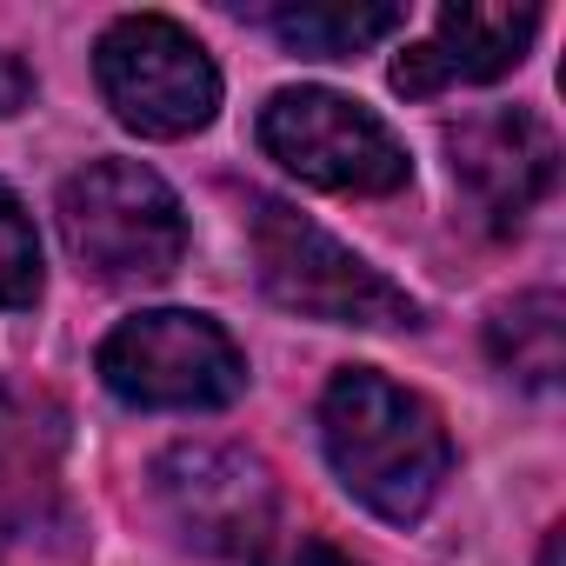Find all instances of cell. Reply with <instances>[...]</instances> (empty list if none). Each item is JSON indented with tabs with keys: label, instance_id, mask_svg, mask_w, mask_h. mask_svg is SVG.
Wrapping results in <instances>:
<instances>
[{
	"label": "cell",
	"instance_id": "obj_1",
	"mask_svg": "<svg viewBox=\"0 0 566 566\" xmlns=\"http://www.w3.org/2000/svg\"><path fill=\"white\" fill-rule=\"evenodd\" d=\"M321 447H327L340 486L394 526L427 520V506L440 500V486L453 473V440H447L440 413L374 367H340L327 380Z\"/></svg>",
	"mask_w": 566,
	"mask_h": 566
},
{
	"label": "cell",
	"instance_id": "obj_2",
	"mask_svg": "<svg viewBox=\"0 0 566 566\" xmlns=\"http://www.w3.org/2000/svg\"><path fill=\"white\" fill-rule=\"evenodd\" d=\"M247 233H253V266L266 301H280L287 314L327 321V327H420L413 294L394 287L374 260H360L301 207L260 193L247 213Z\"/></svg>",
	"mask_w": 566,
	"mask_h": 566
},
{
	"label": "cell",
	"instance_id": "obj_3",
	"mask_svg": "<svg viewBox=\"0 0 566 566\" xmlns=\"http://www.w3.org/2000/svg\"><path fill=\"white\" fill-rule=\"evenodd\" d=\"M61 240L67 253L114 287L134 280H167L187 253V213L180 193L140 167V160H87L81 174L61 180Z\"/></svg>",
	"mask_w": 566,
	"mask_h": 566
},
{
	"label": "cell",
	"instance_id": "obj_4",
	"mask_svg": "<svg viewBox=\"0 0 566 566\" xmlns=\"http://www.w3.org/2000/svg\"><path fill=\"white\" fill-rule=\"evenodd\" d=\"M101 380L140 413H213L247 394V354L193 307H147L101 340Z\"/></svg>",
	"mask_w": 566,
	"mask_h": 566
},
{
	"label": "cell",
	"instance_id": "obj_5",
	"mask_svg": "<svg viewBox=\"0 0 566 566\" xmlns=\"http://www.w3.org/2000/svg\"><path fill=\"white\" fill-rule=\"evenodd\" d=\"M94 81L114 120L140 140H187L220 114L213 54L167 14H120L94 48Z\"/></svg>",
	"mask_w": 566,
	"mask_h": 566
},
{
	"label": "cell",
	"instance_id": "obj_6",
	"mask_svg": "<svg viewBox=\"0 0 566 566\" xmlns=\"http://www.w3.org/2000/svg\"><path fill=\"white\" fill-rule=\"evenodd\" d=\"M260 147H266V160H280L294 180H307L321 193L374 200V193H400L413 180L400 134L374 107H360L334 87H280L260 107Z\"/></svg>",
	"mask_w": 566,
	"mask_h": 566
},
{
	"label": "cell",
	"instance_id": "obj_7",
	"mask_svg": "<svg viewBox=\"0 0 566 566\" xmlns=\"http://www.w3.org/2000/svg\"><path fill=\"white\" fill-rule=\"evenodd\" d=\"M154 493L167 520L180 526L187 546L220 553V559H260V546L280 533V486L260 453L220 447V440H187L167 447L154 467Z\"/></svg>",
	"mask_w": 566,
	"mask_h": 566
},
{
	"label": "cell",
	"instance_id": "obj_8",
	"mask_svg": "<svg viewBox=\"0 0 566 566\" xmlns=\"http://www.w3.org/2000/svg\"><path fill=\"white\" fill-rule=\"evenodd\" d=\"M447 154H453V180L467 187L473 213L493 233H513L553 193V174H559V140L526 107L467 114L460 127H447Z\"/></svg>",
	"mask_w": 566,
	"mask_h": 566
},
{
	"label": "cell",
	"instance_id": "obj_9",
	"mask_svg": "<svg viewBox=\"0 0 566 566\" xmlns=\"http://www.w3.org/2000/svg\"><path fill=\"white\" fill-rule=\"evenodd\" d=\"M539 34V8H506V0H453L440 8L433 34L413 41L394 61V94L407 101H433L453 87H486L500 74H513L526 61Z\"/></svg>",
	"mask_w": 566,
	"mask_h": 566
},
{
	"label": "cell",
	"instance_id": "obj_10",
	"mask_svg": "<svg viewBox=\"0 0 566 566\" xmlns=\"http://www.w3.org/2000/svg\"><path fill=\"white\" fill-rule=\"evenodd\" d=\"M486 354H493V367H500L506 380L546 394V387L559 380V367H566V301H559L553 287L520 294L513 307H500V314L486 321Z\"/></svg>",
	"mask_w": 566,
	"mask_h": 566
},
{
	"label": "cell",
	"instance_id": "obj_11",
	"mask_svg": "<svg viewBox=\"0 0 566 566\" xmlns=\"http://www.w3.org/2000/svg\"><path fill=\"white\" fill-rule=\"evenodd\" d=\"M260 21L273 28L280 48H294L307 61H354V54H367L407 28L400 8H360V0L354 8L347 0H301V8H266Z\"/></svg>",
	"mask_w": 566,
	"mask_h": 566
},
{
	"label": "cell",
	"instance_id": "obj_12",
	"mask_svg": "<svg viewBox=\"0 0 566 566\" xmlns=\"http://www.w3.org/2000/svg\"><path fill=\"white\" fill-rule=\"evenodd\" d=\"M41 301V233L21 207V193L0 180V307L21 314Z\"/></svg>",
	"mask_w": 566,
	"mask_h": 566
},
{
	"label": "cell",
	"instance_id": "obj_13",
	"mask_svg": "<svg viewBox=\"0 0 566 566\" xmlns=\"http://www.w3.org/2000/svg\"><path fill=\"white\" fill-rule=\"evenodd\" d=\"M253 566H360V559L340 553V546H327L321 533H287V526H280V533L260 546Z\"/></svg>",
	"mask_w": 566,
	"mask_h": 566
},
{
	"label": "cell",
	"instance_id": "obj_14",
	"mask_svg": "<svg viewBox=\"0 0 566 566\" xmlns=\"http://www.w3.org/2000/svg\"><path fill=\"white\" fill-rule=\"evenodd\" d=\"M34 101V67L21 61V54H8V48H0V120H8V114H21Z\"/></svg>",
	"mask_w": 566,
	"mask_h": 566
},
{
	"label": "cell",
	"instance_id": "obj_15",
	"mask_svg": "<svg viewBox=\"0 0 566 566\" xmlns=\"http://www.w3.org/2000/svg\"><path fill=\"white\" fill-rule=\"evenodd\" d=\"M539 566H559V526L546 533V553H539Z\"/></svg>",
	"mask_w": 566,
	"mask_h": 566
}]
</instances>
